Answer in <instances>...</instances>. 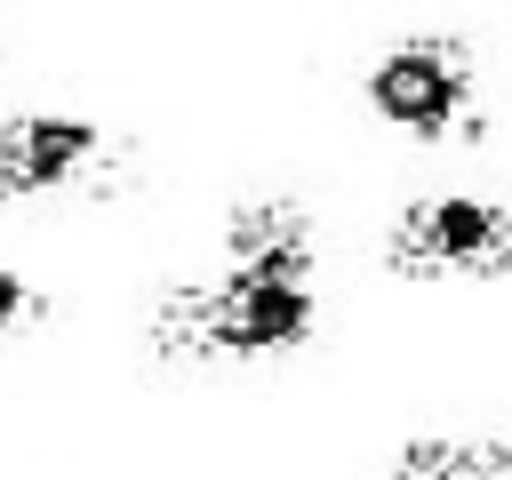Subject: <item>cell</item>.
I'll list each match as a JSON object with an SVG mask.
<instances>
[{"label":"cell","mask_w":512,"mask_h":480,"mask_svg":"<svg viewBox=\"0 0 512 480\" xmlns=\"http://www.w3.org/2000/svg\"><path fill=\"white\" fill-rule=\"evenodd\" d=\"M56 320V304L40 296V280H24V272H0V344H24V336H40Z\"/></svg>","instance_id":"6"},{"label":"cell","mask_w":512,"mask_h":480,"mask_svg":"<svg viewBox=\"0 0 512 480\" xmlns=\"http://www.w3.org/2000/svg\"><path fill=\"white\" fill-rule=\"evenodd\" d=\"M384 264L400 280H512V200H496V192H424L392 216Z\"/></svg>","instance_id":"3"},{"label":"cell","mask_w":512,"mask_h":480,"mask_svg":"<svg viewBox=\"0 0 512 480\" xmlns=\"http://www.w3.org/2000/svg\"><path fill=\"white\" fill-rule=\"evenodd\" d=\"M312 328H320V240L296 200L232 208L208 272L168 280L152 304V344L160 360H184V368L296 352Z\"/></svg>","instance_id":"1"},{"label":"cell","mask_w":512,"mask_h":480,"mask_svg":"<svg viewBox=\"0 0 512 480\" xmlns=\"http://www.w3.org/2000/svg\"><path fill=\"white\" fill-rule=\"evenodd\" d=\"M368 112L408 144H472L488 128V80L464 32H400L368 64Z\"/></svg>","instance_id":"2"},{"label":"cell","mask_w":512,"mask_h":480,"mask_svg":"<svg viewBox=\"0 0 512 480\" xmlns=\"http://www.w3.org/2000/svg\"><path fill=\"white\" fill-rule=\"evenodd\" d=\"M392 480H512V432H432V440H408Z\"/></svg>","instance_id":"5"},{"label":"cell","mask_w":512,"mask_h":480,"mask_svg":"<svg viewBox=\"0 0 512 480\" xmlns=\"http://www.w3.org/2000/svg\"><path fill=\"white\" fill-rule=\"evenodd\" d=\"M120 176V144L88 112H0V208H48L72 192H104Z\"/></svg>","instance_id":"4"}]
</instances>
